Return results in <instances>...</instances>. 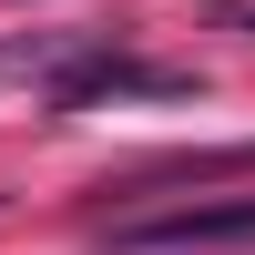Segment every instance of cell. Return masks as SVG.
Here are the masks:
<instances>
[{
	"mask_svg": "<svg viewBox=\"0 0 255 255\" xmlns=\"http://www.w3.org/2000/svg\"><path fill=\"white\" fill-rule=\"evenodd\" d=\"M255 194L235 204H174V215H113V255H245Z\"/></svg>",
	"mask_w": 255,
	"mask_h": 255,
	"instance_id": "1",
	"label": "cell"
},
{
	"mask_svg": "<svg viewBox=\"0 0 255 255\" xmlns=\"http://www.w3.org/2000/svg\"><path fill=\"white\" fill-rule=\"evenodd\" d=\"M215 174H255V143H235V153H163V163H143L123 194H153V184H215Z\"/></svg>",
	"mask_w": 255,
	"mask_h": 255,
	"instance_id": "2",
	"label": "cell"
}]
</instances>
